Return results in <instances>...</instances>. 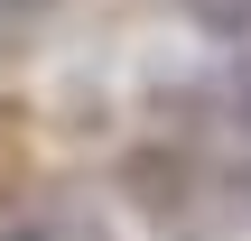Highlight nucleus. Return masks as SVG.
<instances>
[{
	"instance_id": "obj_1",
	"label": "nucleus",
	"mask_w": 251,
	"mask_h": 241,
	"mask_svg": "<svg viewBox=\"0 0 251 241\" xmlns=\"http://www.w3.org/2000/svg\"><path fill=\"white\" fill-rule=\"evenodd\" d=\"M0 241H56V232H0Z\"/></svg>"
}]
</instances>
